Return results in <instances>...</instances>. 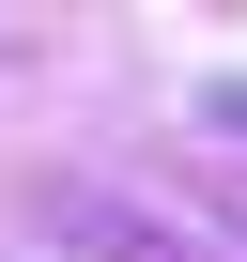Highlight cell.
Wrapping results in <instances>:
<instances>
[{
	"mask_svg": "<svg viewBox=\"0 0 247 262\" xmlns=\"http://www.w3.org/2000/svg\"><path fill=\"white\" fill-rule=\"evenodd\" d=\"M47 216H62V231H93L108 262H232L201 216H170V201H123V185H47Z\"/></svg>",
	"mask_w": 247,
	"mask_h": 262,
	"instance_id": "1",
	"label": "cell"
},
{
	"mask_svg": "<svg viewBox=\"0 0 247 262\" xmlns=\"http://www.w3.org/2000/svg\"><path fill=\"white\" fill-rule=\"evenodd\" d=\"M201 108H216V123H232V139H247V77H216V93H201Z\"/></svg>",
	"mask_w": 247,
	"mask_h": 262,
	"instance_id": "2",
	"label": "cell"
}]
</instances>
